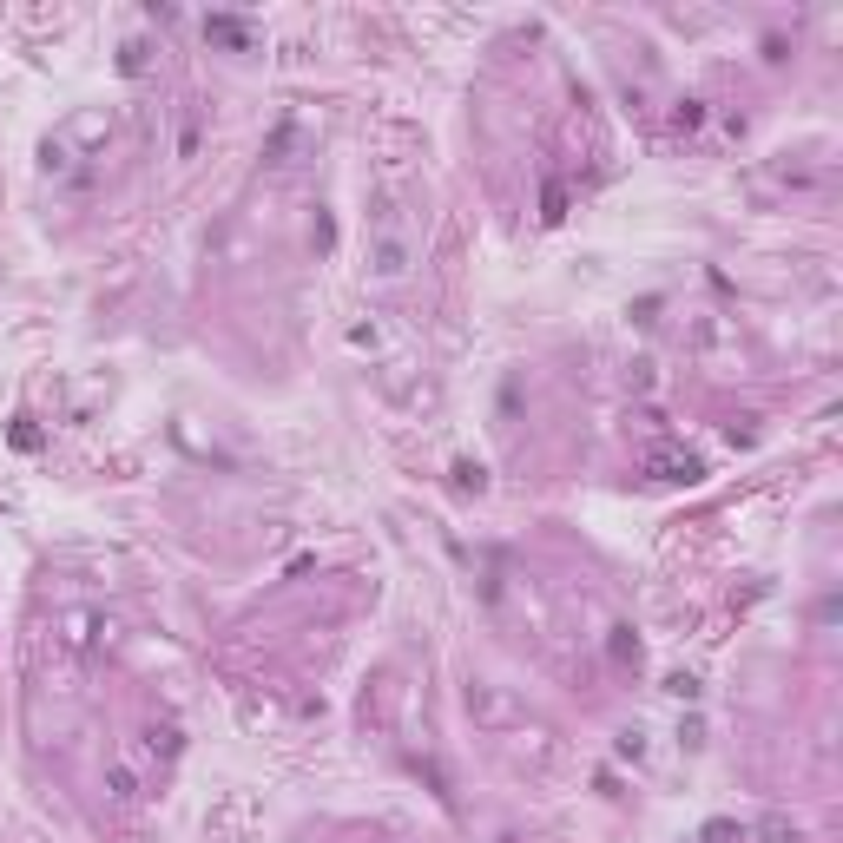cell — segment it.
<instances>
[{
	"mask_svg": "<svg viewBox=\"0 0 843 843\" xmlns=\"http://www.w3.org/2000/svg\"><path fill=\"white\" fill-rule=\"evenodd\" d=\"M692 843H738V824H732V817H712V824H705Z\"/></svg>",
	"mask_w": 843,
	"mask_h": 843,
	"instance_id": "cell-5",
	"label": "cell"
},
{
	"mask_svg": "<svg viewBox=\"0 0 843 843\" xmlns=\"http://www.w3.org/2000/svg\"><path fill=\"white\" fill-rule=\"evenodd\" d=\"M613 659H620V666H639V639H633V626H613Z\"/></svg>",
	"mask_w": 843,
	"mask_h": 843,
	"instance_id": "cell-4",
	"label": "cell"
},
{
	"mask_svg": "<svg viewBox=\"0 0 843 843\" xmlns=\"http://www.w3.org/2000/svg\"><path fill=\"white\" fill-rule=\"evenodd\" d=\"M699 119H705V112H699V99H685V106L672 112V126H679V132H692V126H699Z\"/></svg>",
	"mask_w": 843,
	"mask_h": 843,
	"instance_id": "cell-7",
	"label": "cell"
},
{
	"mask_svg": "<svg viewBox=\"0 0 843 843\" xmlns=\"http://www.w3.org/2000/svg\"><path fill=\"white\" fill-rule=\"evenodd\" d=\"M14 448H40V429H33V422H14Z\"/></svg>",
	"mask_w": 843,
	"mask_h": 843,
	"instance_id": "cell-9",
	"label": "cell"
},
{
	"mask_svg": "<svg viewBox=\"0 0 843 843\" xmlns=\"http://www.w3.org/2000/svg\"><path fill=\"white\" fill-rule=\"evenodd\" d=\"M106 791H112V804H139V778H132L126 764H112V771H106Z\"/></svg>",
	"mask_w": 843,
	"mask_h": 843,
	"instance_id": "cell-3",
	"label": "cell"
},
{
	"mask_svg": "<svg viewBox=\"0 0 843 843\" xmlns=\"http://www.w3.org/2000/svg\"><path fill=\"white\" fill-rule=\"evenodd\" d=\"M764 837H771V843H797V830L784 824V817H771V824H764Z\"/></svg>",
	"mask_w": 843,
	"mask_h": 843,
	"instance_id": "cell-8",
	"label": "cell"
},
{
	"mask_svg": "<svg viewBox=\"0 0 843 843\" xmlns=\"http://www.w3.org/2000/svg\"><path fill=\"white\" fill-rule=\"evenodd\" d=\"M205 40H211V47H231V53H251L257 47L251 20H238V14H211L205 20Z\"/></svg>",
	"mask_w": 843,
	"mask_h": 843,
	"instance_id": "cell-2",
	"label": "cell"
},
{
	"mask_svg": "<svg viewBox=\"0 0 843 843\" xmlns=\"http://www.w3.org/2000/svg\"><path fill=\"white\" fill-rule=\"evenodd\" d=\"M560 205H567V191H560V185H547V198H541V218H547V224H560Z\"/></svg>",
	"mask_w": 843,
	"mask_h": 843,
	"instance_id": "cell-6",
	"label": "cell"
},
{
	"mask_svg": "<svg viewBox=\"0 0 843 843\" xmlns=\"http://www.w3.org/2000/svg\"><path fill=\"white\" fill-rule=\"evenodd\" d=\"M646 475L666 481V488H699L705 455H692V448H653V455H646Z\"/></svg>",
	"mask_w": 843,
	"mask_h": 843,
	"instance_id": "cell-1",
	"label": "cell"
}]
</instances>
